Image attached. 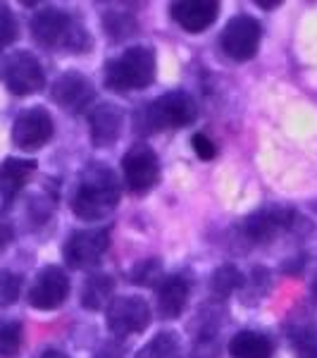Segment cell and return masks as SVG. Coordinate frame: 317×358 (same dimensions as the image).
I'll use <instances>...</instances> for the list:
<instances>
[{"instance_id":"cell-28","label":"cell","mask_w":317,"mask_h":358,"mask_svg":"<svg viewBox=\"0 0 317 358\" xmlns=\"http://www.w3.org/2000/svg\"><path fill=\"white\" fill-rule=\"evenodd\" d=\"M191 143H193L196 155H198L200 160H212L217 155V146L205 134H193Z\"/></svg>"},{"instance_id":"cell-33","label":"cell","mask_w":317,"mask_h":358,"mask_svg":"<svg viewBox=\"0 0 317 358\" xmlns=\"http://www.w3.org/2000/svg\"><path fill=\"white\" fill-rule=\"evenodd\" d=\"M196 354H198V356H193V358H212L210 354H205V356H200V351H196Z\"/></svg>"},{"instance_id":"cell-23","label":"cell","mask_w":317,"mask_h":358,"mask_svg":"<svg viewBox=\"0 0 317 358\" xmlns=\"http://www.w3.org/2000/svg\"><path fill=\"white\" fill-rule=\"evenodd\" d=\"M293 349L301 358H317V327L315 325H298L291 334Z\"/></svg>"},{"instance_id":"cell-2","label":"cell","mask_w":317,"mask_h":358,"mask_svg":"<svg viewBox=\"0 0 317 358\" xmlns=\"http://www.w3.org/2000/svg\"><path fill=\"white\" fill-rule=\"evenodd\" d=\"M196 115H198V106L186 91H170V94L143 106L136 113L134 124L136 131H141V134H153V131L177 129V127L191 124Z\"/></svg>"},{"instance_id":"cell-18","label":"cell","mask_w":317,"mask_h":358,"mask_svg":"<svg viewBox=\"0 0 317 358\" xmlns=\"http://www.w3.org/2000/svg\"><path fill=\"white\" fill-rule=\"evenodd\" d=\"M272 339L253 330L234 334V339L229 342V354L234 358H272Z\"/></svg>"},{"instance_id":"cell-30","label":"cell","mask_w":317,"mask_h":358,"mask_svg":"<svg viewBox=\"0 0 317 358\" xmlns=\"http://www.w3.org/2000/svg\"><path fill=\"white\" fill-rule=\"evenodd\" d=\"M10 241H13V227L8 222H0V251H5Z\"/></svg>"},{"instance_id":"cell-29","label":"cell","mask_w":317,"mask_h":358,"mask_svg":"<svg viewBox=\"0 0 317 358\" xmlns=\"http://www.w3.org/2000/svg\"><path fill=\"white\" fill-rule=\"evenodd\" d=\"M94 358H124V351H122V346H117V344H105Z\"/></svg>"},{"instance_id":"cell-31","label":"cell","mask_w":317,"mask_h":358,"mask_svg":"<svg viewBox=\"0 0 317 358\" xmlns=\"http://www.w3.org/2000/svg\"><path fill=\"white\" fill-rule=\"evenodd\" d=\"M36 358H69V356L62 354V351H57V349H43L41 354H36Z\"/></svg>"},{"instance_id":"cell-16","label":"cell","mask_w":317,"mask_h":358,"mask_svg":"<svg viewBox=\"0 0 317 358\" xmlns=\"http://www.w3.org/2000/svg\"><path fill=\"white\" fill-rule=\"evenodd\" d=\"M36 170L34 160L22 158H8L0 165V196H3V206H10L17 199V194L24 189L29 177Z\"/></svg>"},{"instance_id":"cell-12","label":"cell","mask_w":317,"mask_h":358,"mask_svg":"<svg viewBox=\"0 0 317 358\" xmlns=\"http://www.w3.org/2000/svg\"><path fill=\"white\" fill-rule=\"evenodd\" d=\"M50 94H53V101L57 106L69 113L89 110V106L96 98L94 84L79 72H65L62 77H57Z\"/></svg>"},{"instance_id":"cell-15","label":"cell","mask_w":317,"mask_h":358,"mask_svg":"<svg viewBox=\"0 0 317 358\" xmlns=\"http://www.w3.org/2000/svg\"><path fill=\"white\" fill-rule=\"evenodd\" d=\"M124 124V113L122 108L112 106V103H103L91 110L89 127H91V138L96 146H112L122 134Z\"/></svg>"},{"instance_id":"cell-4","label":"cell","mask_w":317,"mask_h":358,"mask_svg":"<svg viewBox=\"0 0 317 358\" xmlns=\"http://www.w3.org/2000/svg\"><path fill=\"white\" fill-rule=\"evenodd\" d=\"M155 50L148 45H131L105 65V84L117 94L138 91L155 79Z\"/></svg>"},{"instance_id":"cell-7","label":"cell","mask_w":317,"mask_h":358,"mask_svg":"<svg viewBox=\"0 0 317 358\" xmlns=\"http://www.w3.org/2000/svg\"><path fill=\"white\" fill-rule=\"evenodd\" d=\"M110 246V232L105 227H94V229H79L67 239L65 248V261L67 265L77 270L84 268H94V265L101 261L103 253Z\"/></svg>"},{"instance_id":"cell-26","label":"cell","mask_w":317,"mask_h":358,"mask_svg":"<svg viewBox=\"0 0 317 358\" xmlns=\"http://www.w3.org/2000/svg\"><path fill=\"white\" fill-rule=\"evenodd\" d=\"M20 29H17V20L13 10L8 5H0V45H10L17 41Z\"/></svg>"},{"instance_id":"cell-19","label":"cell","mask_w":317,"mask_h":358,"mask_svg":"<svg viewBox=\"0 0 317 358\" xmlns=\"http://www.w3.org/2000/svg\"><path fill=\"white\" fill-rule=\"evenodd\" d=\"M115 280L110 275H94L84 282L82 289V306L89 310H101L112 299Z\"/></svg>"},{"instance_id":"cell-9","label":"cell","mask_w":317,"mask_h":358,"mask_svg":"<svg viewBox=\"0 0 317 358\" xmlns=\"http://www.w3.org/2000/svg\"><path fill=\"white\" fill-rule=\"evenodd\" d=\"M151 325V308L141 296H119L108 308V327L117 337L143 332Z\"/></svg>"},{"instance_id":"cell-17","label":"cell","mask_w":317,"mask_h":358,"mask_svg":"<svg viewBox=\"0 0 317 358\" xmlns=\"http://www.w3.org/2000/svg\"><path fill=\"white\" fill-rule=\"evenodd\" d=\"M189 301V285L186 280L179 275L163 277V282L158 285V310L160 315L167 320H175L182 315V310L186 308Z\"/></svg>"},{"instance_id":"cell-11","label":"cell","mask_w":317,"mask_h":358,"mask_svg":"<svg viewBox=\"0 0 317 358\" xmlns=\"http://www.w3.org/2000/svg\"><path fill=\"white\" fill-rule=\"evenodd\" d=\"M69 294V280L62 268L48 265L36 275L31 289H29V303L38 310H55L65 303Z\"/></svg>"},{"instance_id":"cell-34","label":"cell","mask_w":317,"mask_h":358,"mask_svg":"<svg viewBox=\"0 0 317 358\" xmlns=\"http://www.w3.org/2000/svg\"><path fill=\"white\" fill-rule=\"evenodd\" d=\"M313 292H315V296H317V280H315V285H313Z\"/></svg>"},{"instance_id":"cell-25","label":"cell","mask_w":317,"mask_h":358,"mask_svg":"<svg viewBox=\"0 0 317 358\" xmlns=\"http://www.w3.org/2000/svg\"><path fill=\"white\" fill-rule=\"evenodd\" d=\"M20 289H22V277L3 270L0 273V306H13L17 301V296H20Z\"/></svg>"},{"instance_id":"cell-5","label":"cell","mask_w":317,"mask_h":358,"mask_svg":"<svg viewBox=\"0 0 317 358\" xmlns=\"http://www.w3.org/2000/svg\"><path fill=\"white\" fill-rule=\"evenodd\" d=\"M260 38H263V27L256 17L236 15L227 22V27H224V31L220 36V45L232 60L244 62V60H251V57L258 53Z\"/></svg>"},{"instance_id":"cell-24","label":"cell","mask_w":317,"mask_h":358,"mask_svg":"<svg viewBox=\"0 0 317 358\" xmlns=\"http://www.w3.org/2000/svg\"><path fill=\"white\" fill-rule=\"evenodd\" d=\"M158 280H163V263L158 258H146L131 270V282L138 287H153Z\"/></svg>"},{"instance_id":"cell-6","label":"cell","mask_w":317,"mask_h":358,"mask_svg":"<svg viewBox=\"0 0 317 358\" xmlns=\"http://www.w3.org/2000/svg\"><path fill=\"white\" fill-rule=\"evenodd\" d=\"M122 170L126 189L134 194H146L155 187V182L160 177L158 155L153 153V148L148 143H136L124 153Z\"/></svg>"},{"instance_id":"cell-13","label":"cell","mask_w":317,"mask_h":358,"mask_svg":"<svg viewBox=\"0 0 317 358\" xmlns=\"http://www.w3.org/2000/svg\"><path fill=\"white\" fill-rule=\"evenodd\" d=\"M296 220L298 217L291 208L270 206V208H263V210L253 213L251 217H246L244 232L251 241H270L277 232L289 229Z\"/></svg>"},{"instance_id":"cell-14","label":"cell","mask_w":317,"mask_h":358,"mask_svg":"<svg viewBox=\"0 0 317 358\" xmlns=\"http://www.w3.org/2000/svg\"><path fill=\"white\" fill-rule=\"evenodd\" d=\"M217 15H220V3L215 0H182L172 5V20L189 34L205 31L210 24H215Z\"/></svg>"},{"instance_id":"cell-32","label":"cell","mask_w":317,"mask_h":358,"mask_svg":"<svg viewBox=\"0 0 317 358\" xmlns=\"http://www.w3.org/2000/svg\"><path fill=\"white\" fill-rule=\"evenodd\" d=\"M258 5H260V8H279V0H258Z\"/></svg>"},{"instance_id":"cell-1","label":"cell","mask_w":317,"mask_h":358,"mask_svg":"<svg viewBox=\"0 0 317 358\" xmlns=\"http://www.w3.org/2000/svg\"><path fill=\"white\" fill-rule=\"evenodd\" d=\"M119 203V182L103 163H91L82 170L72 208L84 220H103Z\"/></svg>"},{"instance_id":"cell-27","label":"cell","mask_w":317,"mask_h":358,"mask_svg":"<svg viewBox=\"0 0 317 358\" xmlns=\"http://www.w3.org/2000/svg\"><path fill=\"white\" fill-rule=\"evenodd\" d=\"M105 31H110L115 38H122V36H129L134 31V20L126 15H110L105 20Z\"/></svg>"},{"instance_id":"cell-20","label":"cell","mask_w":317,"mask_h":358,"mask_svg":"<svg viewBox=\"0 0 317 358\" xmlns=\"http://www.w3.org/2000/svg\"><path fill=\"white\" fill-rule=\"evenodd\" d=\"M136 358H182V339L177 332H158Z\"/></svg>"},{"instance_id":"cell-21","label":"cell","mask_w":317,"mask_h":358,"mask_svg":"<svg viewBox=\"0 0 317 358\" xmlns=\"http://www.w3.org/2000/svg\"><path fill=\"white\" fill-rule=\"evenodd\" d=\"M244 285V277H241L239 270L234 268V265H222V268H217L215 273H212V292L217 294V296H229L232 292H236L239 287Z\"/></svg>"},{"instance_id":"cell-22","label":"cell","mask_w":317,"mask_h":358,"mask_svg":"<svg viewBox=\"0 0 317 358\" xmlns=\"http://www.w3.org/2000/svg\"><path fill=\"white\" fill-rule=\"evenodd\" d=\"M22 349V325L15 320H0V358H17Z\"/></svg>"},{"instance_id":"cell-8","label":"cell","mask_w":317,"mask_h":358,"mask_svg":"<svg viewBox=\"0 0 317 358\" xmlns=\"http://www.w3.org/2000/svg\"><path fill=\"white\" fill-rule=\"evenodd\" d=\"M3 79H5V86H8L15 96H31V94H36V91H41L45 84L41 62L31 53H24V50L8 57L5 69H3Z\"/></svg>"},{"instance_id":"cell-10","label":"cell","mask_w":317,"mask_h":358,"mask_svg":"<svg viewBox=\"0 0 317 358\" xmlns=\"http://www.w3.org/2000/svg\"><path fill=\"white\" fill-rule=\"evenodd\" d=\"M53 136V117L43 108H29L20 113L13 124V141L22 151H36Z\"/></svg>"},{"instance_id":"cell-3","label":"cell","mask_w":317,"mask_h":358,"mask_svg":"<svg viewBox=\"0 0 317 358\" xmlns=\"http://www.w3.org/2000/svg\"><path fill=\"white\" fill-rule=\"evenodd\" d=\"M31 34L36 38V43L48 50L65 48V50H74V53L91 50V36L84 31V27L77 24L72 17L57 8L41 10V13L34 17Z\"/></svg>"}]
</instances>
